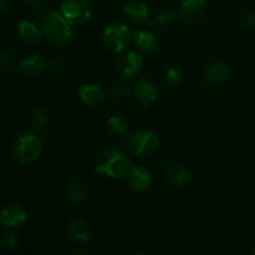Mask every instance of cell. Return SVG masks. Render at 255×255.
<instances>
[{"instance_id": "obj_5", "label": "cell", "mask_w": 255, "mask_h": 255, "mask_svg": "<svg viewBox=\"0 0 255 255\" xmlns=\"http://www.w3.org/2000/svg\"><path fill=\"white\" fill-rule=\"evenodd\" d=\"M131 41V31L124 24H112L105 29L104 44L114 52H121L128 47Z\"/></svg>"}, {"instance_id": "obj_27", "label": "cell", "mask_w": 255, "mask_h": 255, "mask_svg": "<svg viewBox=\"0 0 255 255\" xmlns=\"http://www.w3.org/2000/svg\"><path fill=\"white\" fill-rule=\"evenodd\" d=\"M14 62V54L12 52H1L0 54V67H7Z\"/></svg>"}, {"instance_id": "obj_10", "label": "cell", "mask_w": 255, "mask_h": 255, "mask_svg": "<svg viewBox=\"0 0 255 255\" xmlns=\"http://www.w3.org/2000/svg\"><path fill=\"white\" fill-rule=\"evenodd\" d=\"M128 184L133 191L146 192L152 184V174L146 167L137 166L128 173Z\"/></svg>"}, {"instance_id": "obj_30", "label": "cell", "mask_w": 255, "mask_h": 255, "mask_svg": "<svg viewBox=\"0 0 255 255\" xmlns=\"http://www.w3.org/2000/svg\"><path fill=\"white\" fill-rule=\"evenodd\" d=\"M9 9V1L7 0H0V12H5Z\"/></svg>"}, {"instance_id": "obj_13", "label": "cell", "mask_w": 255, "mask_h": 255, "mask_svg": "<svg viewBox=\"0 0 255 255\" xmlns=\"http://www.w3.org/2000/svg\"><path fill=\"white\" fill-rule=\"evenodd\" d=\"M67 233L76 242H89L92 237V231L89 224L80 218H72L67 223Z\"/></svg>"}, {"instance_id": "obj_2", "label": "cell", "mask_w": 255, "mask_h": 255, "mask_svg": "<svg viewBox=\"0 0 255 255\" xmlns=\"http://www.w3.org/2000/svg\"><path fill=\"white\" fill-rule=\"evenodd\" d=\"M45 35L54 44H65L72 37L71 24L57 11H50L41 16Z\"/></svg>"}, {"instance_id": "obj_22", "label": "cell", "mask_w": 255, "mask_h": 255, "mask_svg": "<svg viewBox=\"0 0 255 255\" xmlns=\"http://www.w3.org/2000/svg\"><path fill=\"white\" fill-rule=\"evenodd\" d=\"M47 122H49V115L45 110L42 109H36L32 112L31 116V125L36 131L42 132L47 126Z\"/></svg>"}, {"instance_id": "obj_23", "label": "cell", "mask_w": 255, "mask_h": 255, "mask_svg": "<svg viewBox=\"0 0 255 255\" xmlns=\"http://www.w3.org/2000/svg\"><path fill=\"white\" fill-rule=\"evenodd\" d=\"M166 81L172 87L181 86L184 81L183 72L177 69V67H169L166 71Z\"/></svg>"}, {"instance_id": "obj_18", "label": "cell", "mask_w": 255, "mask_h": 255, "mask_svg": "<svg viewBox=\"0 0 255 255\" xmlns=\"http://www.w3.org/2000/svg\"><path fill=\"white\" fill-rule=\"evenodd\" d=\"M134 44L142 52L149 54V52L156 50L157 39L152 32L146 31V30H139L134 34Z\"/></svg>"}, {"instance_id": "obj_7", "label": "cell", "mask_w": 255, "mask_h": 255, "mask_svg": "<svg viewBox=\"0 0 255 255\" xmlns=\"http://www.w3.org/2000/svg\"><path fill=\"white\" fill-rule=\"evenodd\" d=\"M143 60L137 52L128 51L122 55L117 61V71L124 79H132L141 71Z\"/></svg>"}, {"instance_id": "obj_15", "label": "cell", "mask_w": 255, "mask_h": 255, "mask_svg": "<svg viewBox=\"0 0 255 255\" xmlns=\"http://www.w3.org/2000/svg\"><path fill=\"white\" fill-rule=\"evenodd\" d=\"M79 95L82 101L90 106L100 105L105 100V92L99 85H82L79 89Z\"/></svg>"}, {"instance_id": "obj_11", "label": "cell", "mask_w": 255, "mask_h": 255, "mask_svg": "<svg viewBox=\"0 0 255 255\" xmlns=\"http://www.w3.org/2000/svg\"><path fill=\"white\" fill-rule=\"evenodd\" d=\"M231 77V69L223 62H214L204 71V80L211 85H222Z\"/></svg>"}, {"instance_id": "obj_29", "label": "cell", "mask_w": 255, "mask_h": 255, "mask_svg": "<svg viewBox=\"0 0 255 255\" xmlns=\"http://www.w3.org/2000/svg\"><path fill=\"white\" fill-rule=\"evenodd\" d=\"M65 65H66V61H65L64 59H55L50 62L49 67L52 70H60V69H62Z\"/></svg>"}, {"instance_id": "obj_25", "label": "cell", "mask_w": 255, "mask_h": 255, "mask_svg": "<svg viewBox=\"0 0 255 255\" xmlns=\"http://www.w3.org/2000/svg\"><path fill=\"white\" fill-rule=\"evenodd\" d=\"M131 92V90L126 86V85H116L111 89V96L114 99H125Z\"/></svg>"}, {"instance_id": "obj_4", "label": "cell", "mask_w": 255, "mask_h": 255, "mask_svg": "<svg viewBox=\"0 0 255 255\" xmlns=\"http://www.w3.org/2000/svg\"><path fill=\"white\" fill-rule=\"evenodd\" d=\"M159 138L156 132L151 129H141L134 132L127 139L129 153L136 157H149L158 149Z\"/></svg>"}, {"instance_id": "obj_9", "label": "cell", "mask_w": 255, "mask_h": 255, "mask_svg": "<svg viewBox=\"0 0 255 255\" xmlns=\"http://www.w3.org/2000/svg\"><path fill=\"white\" fill-rule=\"evenodd\" d=\"M204 10H206L204 0H182L179 14L184 21L193 24L203 16Z\"/></svg>"}, {"instance_id": "obj_12", "label": "cell", "mask_w": 255, "mask_h": 255, "mask_svg": "<svg viewBox=\"0 0 255 255\" xmlns=\"http://www.w3.org/2000/svg\"><path fill=\"white\" fill-rule=\"evenodd\" d=\"M0 221L7 227H19L26 221V212L17 204H9L0 212Z\"/></svg>"}, {"instance_id": "obj_6", "label": "cell", "mask_w": 255, "mask_h": 255, "mask_svg": "<svg viewBox=\"0 0 255 255\" xmlns=\"http://www.w3.org/2000/svg\"><path fill=\"white\" fill-rule=\"evenodd\" d=\"M61 14L70 24H82L89 20L91 9L87 0H64L61 4Z\"/></svg>"}, {"instance_id": "obj_1", "label": "cell", "mask_w": 255, "mask_h": 255, "mask_svg": "<svg viewBox=\"0 0 255 255\" xmlns=\"http://www.w3.org/2000/svg\"><path fill=\"white\" fill-rule=\"evenodd\" d=\"M131 171V161L120 149H106L99 154L95 162V172L110 178L122 179Z\"/></svg>"}, {"instance_id": "obj_8", "label": "cell", "mask_w": 255, "mask_h": 255, "mask_svg": "<svg viewBox=\"0 0 255 255\" xmlns=\"http://www.w3.org/2000/svg\"><path fill=\"white\" fill-rule=\"evenodd\" d=\"M133 95L144 109H148L158 96V87L151 80H141L133 87Z\"/></svg>"}, {"instance_id": "obj_14", "label": "cell", "mask_w": 255, "mask_h": 255, "mask_svg": "<svg viewBox=\"0 0 255 255\" xmlns=\"http://www.w3.org/2000/svg\"><path fill=\"white\" fill-rule=\"evenodd\" d=\"M87 184L80 178H71L66 184V196L74 203H82L87 198Z\"/></svg>"}, {"instance_id": "obj_24", "label": "cell", "mask_w": 255, "mask_h": 255, "mask_svg": "<svg viewBox=\"0 0 255 255\" xmlns=\"http://www.w3.org/2000/svg\"><path fill=\"white\" fill-rule=\"evenodd\" d=\"M17 243H19V238H17L16 234L11 233V232L5 234L1 238V242H0L1 248L5 249V251H12L14 248H16Z\"/></svg>"}, {"instance_id": "obj_21", "label": "cell", "mask_w": 255, "mask_h": 255, "mask_svg": "<svg viewBox=\"0 0 255 255\" xmlns=\"http://www.w3.org/2000/svg\"><path fill=\"white\" fill-rule=\"evenodd\" d=\"M107 126L114 133L126 134L129 129V122L122 116H114L109 120Z\"/></svg>"}, {"instance_id": "obj_16", "label": "cell", "mask_w": 255, "mask_h": 255, "mask_svg": "<svg viewBox=\"0 0 255 255\" xmlns=\"http://www.w3.org/2000/svg\"><path fill=\"white\" fill-rule=\"evenodd\" d=\"M125 14L131 20L136 22H144L148 20L149 10L148 6L143 1L139 0H132L125 5Z\"/></svg>"}, {"instance_id": "obj_20", "label": "cell", "mask_w": 255, "mask_h": 255, "mask_svg": "<svg viewBox=\"0 0 255 255\" xmlns=\"http://www.w3.org/2000/svg\"><path fill=\"white\" fill-rule=\"evenodd\" d=\"M19 35L24 41L26 42H36L40 40V30L36 25L27 20H22L17 24Z\"/></svg>"}, {"instance_id": "obj_19", "label": "cell", "mask_w": 255, "mask_h": 255, "mask_svg": "<svg viewBox=\"0 0 255 255\" xmlns=\"http://www.w3.org/2000/svg\"><path fill=\"white\" fill-rule=\"evenodd\" d=\"M45 69V61L41 56H37V55H34V56L29 57V59L24 60V61L20 64L19 71L24 75H37Z\"/></svg>"}, {"instance_id": "obj_31", "label": "cell", "mask_w": 255, "mask_h": 255, "mask_svg": "<svg viewBox=\"0 0 255 255\" xmlns=\"http://www.w3.org/2000/svg\"><path fill=\"white\" fill-rule=\"evenodd\" d=\"M24 1H27V2H35V1H37V0H24Z\"/></svg>"}, {"instance_id": "obj_28", "label": "cell", "mask_w": 255, "mask_h": 255, "mask_svg": "<svg viewBox=\"0 0 255 255\" xmlns=\"http://www.w3.org/2000/svg\"><path fill=\"white\" fill-rule=\"evenodd\" d=\"M242 22H243L244 26L254 27L255 26V14H254V12H251V14L244 15L243 19H242Z\"/></svg>"}, {"instance_id": "obj_3", "label": "cell", "mask_w": 255, "mask_h": 255, "mask_svg": "<svg viewBox=\"0 0 255 255\" xmlns=\"http://www.w3.org/2000/svg\"><path fill=\"white\" fill-rule=\"evenodd\" d=\"M41 141L31 132H26L17 137L12 146L15 158L20 164H24V166L34 163L41 154Z\"/></svg>"}, {"instance_id": "obj_17", "label": "cell", "mask_w": 255, "mask_h": 255, "mask_svg": "<svg viewBox=\"0 0 255 255\" xmlns=\"http://www.w3.org/2000/svg\"><path fill=\"white\" fill-rule=\"evenodd\" d=\"M167 181L176 187H183L191 181V172L184 166H173L166 173Z\"/></svg>"}, {"instance_id": "obj_26", "label": "cell", "mask_w": 255, "mask_h": 255, "mask_svg": "<svg viewBox=\"0 0 255 255\" xmlns=\"http://www.w3.org/2000/svg\"><path fill=\"white\" fill-rule=\"evenodd\" d=\"M174 20H176V12H174L173 10H166V11L161 12V14L157 16V21L161 25L172 24Z\"/></svg>"}]
</instances>
